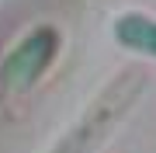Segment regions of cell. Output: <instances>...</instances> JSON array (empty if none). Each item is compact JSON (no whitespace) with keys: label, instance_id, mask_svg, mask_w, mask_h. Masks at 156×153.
Wrapping results in <instances>:
<instances>
[{"label":"cell","instance_id":"1","mask_svg":"<svg viewBox=\"0 0 156 153\" xmlns=\"http://www.w3.org/2000/svg\"><path fill=\"white\" fill-rule=\"evenodd\" d=\"M135 91H139V80H118L101 101L83 115V122L73 132H66V139H59V146L52 153H94L101 143L111 136V129L118 125V118L132 108Z\"/></svg>","mask_w":156,"mask_h":153},{"label":"cell","instance_id":"2","mask_svg":"<svg viewBox=\"0 0 156 153\" xmlns=\"http://www.w3.org/2000/svg\"><path fill=\"white\" fill-rule=\"evenodd\" d=\"M52 52H56V31L52 28H35L24 42L7 52L4 59V87L7 91H28L35 80L42 77V70L49 66Z\"/></svg>","mask_w":156,"mask_h":153},{"label":"cell","instance_id":"3","mask_svg":"<svg viewBox=\"0 0 156 153\" xmlns=\"http://www.w3.org/2000/svg\"><path fill=\"white\" fill-rule=\"evenodd\" d=\"M115 38L132 52L156 56V21L146 14H125L115 21Z\"/></svg>","mask_w":156,"mask_h":153}]
</instances>
